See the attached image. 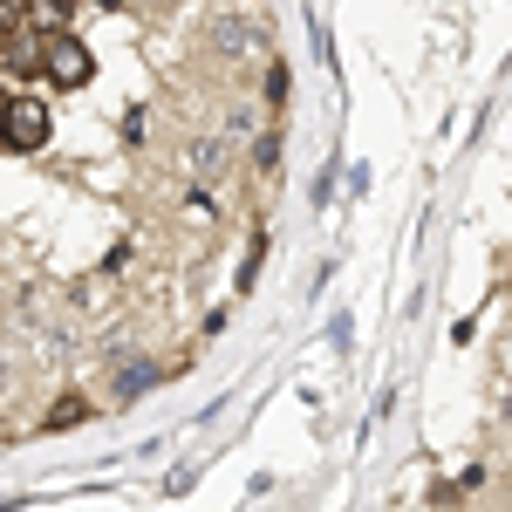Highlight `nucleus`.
I'll list each match as a JSON object with an SVG mask.
<instances>
[{
  "mask_svg": "<svg viewBox=\"0 0 512 512\" xmlns=\"http://www.w3.org/2000/svg\"><path fill=\"white\" fill-rule=\"evenodd\" d=\"M76 7H82V0H35V28H62Z\"/></svg>",
  "mask_w": 512,
  "mask_h": 512,
  "instance_id": "f03ea898",
  "label": "nucleus"
},
{
  "mask_svg": "<svg viewBox=\"0 0 512 512\" xmlns=\"http://www.w3.org/2000/svg\"><path fill=\"white\" fill-rule=\"evenodd\" d=\"M7 137L28 144V151L41 144V110H35V103H28V110H7Z\"/></svg>",
  "mask_w": 512,
  "mask_h": 512,
  "instance_id": "f257e3e1",
  "label": "nucleus"
}]
</instances>
